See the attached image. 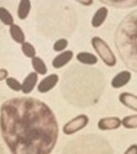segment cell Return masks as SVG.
<instances>
[{
	"instance_id": "6da1fadb",
	"label": "cell",
	"mask_w": 137,
	"mask_h": 154,
	"mask_svg": "<svg viewBox=\"0 0 137 154\" xmlns=\"http://www.w3.org/2000/svg\"><path fill=\"white\" fill-rule=\"evenodd\" d=\"M1 134L14 154H49L57 144L58 125L44 102L15 97L1 106Z\"/></svg>"
},
{
	"instance_id": "7a4b0ae2",
	"label": "cell",
	"mask_w": 137,
	"mask_h": 154,
	"mask_svg": "<svg viewBox=\"0 0 137 154\" xmlns=\"http://www.w3.org/2000/svg\"><path fill=\"white\" fill-rule=\"evenodd\" d=\"M114 44L124 65L137 72V10L120 22L115 31Z\"/></svg>"
},
{
	"instance_id": "3957f363",
	"label": "cell",
	"mask_w": 137,
	"mask_h": 154,
	"mask_svg": "<svg viewBox=\"0 0 137 154\" xmlns=\"http://www.w3.org/2000/svg\"><path fill=\"white\" fill-rule=\"evenodd\" d=\"M91 45L107 66L113 67L116 65L117 60L113 51L103 38L100 37H93L91 38Z\"/></svg>"
},
{
	"instance_id": "277c9868",
	"label": "cell",
	"mask_w": 137,
	"mask_h": 154,
	"mask_svg": "<svg viewBox=\"0 0 137 154\" xmlns=\"http://www.w3.org/2000/svg\"><path fill=\"white\" fill-rule=\"evenodd\" d=\"M89 124V118L86 115H80L74 118L63 127V132L66 135H72L82 130Z\"/></svg>"
},
{
	"instance_id": "5b68a950",
	"label": "cell",
	"mask_w": 137,
	"mask_h": 154,
	"mask_svg": "<svg viewBox=\"0 0 137 154\" xmlns=\"http://www.w3.org/2000/svg\"><path fill=\"white\" fill-rule=\"evenodd\" d=\"M58 82V76L55 73L50 74L41 80L40 85H37V91L41 94L48 93L57 85Z\"/></svg>"
},
{
	"instance_id": "8992f818",
	"label": "cell",
	"mask_w": 137,
	"mask_h": 154,
	"mask_svg": "<svg viewBox=\"0 0 137 154\" xmlns=\"http://www.w3.org/2000/svg\"><path fill=\"white\" fill-rule=\"evenodd\" d=\"M122 125V120L117 117L104 118L98 122V128L101 130H113L119 128Z\"/></svg>"
},
{
	"instance_id": "52a82bcc",
	"label": "cell",
	"mask_w": 137,
	"mask_h": 154,
	"mask_svg": "<svg viewBox=\"0 0 137 154\" xmlns=\"http://www.w3.org/2000/svg\"><path fill=\"white\" fill-rule=\"evenodd\" d=\"M72 58H73L72 51H65L54 58L52 61V66L55 69H61L64 67L66 64H68V63L71 61Z\"/></svg>"
},
{
	"instance_id": "ba28073f",
	"label": "cell",
	"mask_w": 137,
	"mask_h": 154,
	"mask_svg": "<svg viewBox=\"0 0 137 154\" xmlns=\"http://www.w3.org/2000/svg\"><path fill=\"white\" fill-rule=\"evenodd\" d=\"M131 78H132V74L129 71H123L113 77L111 85L113 88L118 89L123 86H125L130 82Z\"/></svg>"
},
{
	"instance_id": "9c48e42d",
	"label": "cell",
	"mask_w": 137,
	"mask_h": 154,
	"mask_svg": "<svg viewBox=\"0 0 137 154\" xmlns=\"http://www.w3.org/2000/svg\"><path fill=\"white\" fill-rule=\"evenodd\" d=\"M119 100L124 106L137 112V95L124 92L119 95Z\"/></svg>"
},
{
	"instance_id": "30bf717a",
	"label": "cell",
	"mask_w": 137,
	"mask_h": 154,
	"mask_svg": "<svg viewBox=\"0 0 137 154\" xmlns=\"http://www.w3.org/2000/svg\"><path fill=\"white\" fill-rule=\"evenodd\" d=\"M37 79H38L37 73L36 72H31L24 79V81L22 83V90L21 91L26 94H30L34 90V88L37 83Z\"/></svg>"
},
{
	"instance_id": "8fae6325",
	"label": "cell",
	"mask_w": 137,
	"mask_h": 154,
	"mask_svg": "<svg viewBox=\"0 0 137 154\" xmlns=\"http://www.w3.org/2000/svg\"><path fill=\"white\" fill-rule=\"evenodd\" d=\"M108 17V9L105 8V7H102L98 9L95 14L93 15L92 17V19H91V26L93 28H99L101 27L105 19L107 18Z\"/></svg>"
},
{
	"instance_id": "7c38bea8",
	"label": "cell",
	"mask_w": 137,
	"mask_h": 154,
	"mask_svg": "<svg viewBox=\"0 0 137 154\" xmlns=\"http://www.w3.org/2000/svg\"><path fill=\"white\" fill-rule=\"evenodd\" d=\"M9 33L13 41L16 43H21L23 44L25 42V34L22 30V29L16 24H13L9 28Z\"/></svg>"
},
{
	"instance_id": "4fadbf2b",
	"label": "cell",
	"mask_w": 137,
	"mask_h": 154,
	"mask_svg": "<svg viewBox=\"0 0 137 154\" xmlns=\"http://www.w3.org/2000/svg\"><path fill=\"white\" fill-rule=\"evenodd\" d=\"M100 2L115 8H132L137 6V0H102Z\"/></svg>"
},
{
	"instance_id": "5bb4252c",
	"label": "cell",
	"mask_w": 137,
	"mask_h": 154,
	"mask_svg": "<svg viewBox=\"0 0 137 154\" xmlns=\"http://www.w3.org/2000/svg\"><path fill=\"white\" fill-rule=\"evenodd\" d=\"M79 63L87 65H94L98 63V58L91 52H79L76 55Z\"/></svg>"
},
{
	"instance_id": "9a60e30c",
	"label": "cell",
	"mask_w": 137,
	"mask_h": 154,
	"mask_svg": "<svg viewBox=\"0 0 137 154\" xmlns=\"http://www.w3.org/2000/svg\"><path fill=\"white\" fill-rule=\"evenodd\" d=\"M31 9V2L29 0H21L17 8V17L24 20L26 19Z\"/></svg>"
},
{
	"instance_id": "2e32d148",
	"label": "cell",
	"mask_w": 137,
	"mask_h": 154,
	"mask_svg": "<svg viewBox=\"0 0 137 154\" xmlns=\"http://www.w3.org/2000/svg\"><path fill=\"white\" fill-rule=\"evenodd\" d=\"M31 63H32V67L33 69L35 70V72L37 73V74H40V75H45L47 72H48V69H47V66L44 63V61L41 59L40 57H34L32 58V61H31Z\"/></svg>"
},
{
	"instance_id": "e0dca14e",
	"label": "cell",
	"mask_w": 137,
	"mask_h": 154,
	"mask_svg": "<svg viewBox=\"0 0 137 154\" xmlns=\"http://www.w3.org/2000/svg\"><path fill=\"white\" fill-rule=\"evenodd\" d=\"M0 19L4 25L6 26H12L14 24V17L11 13L5 8H0Z\"/></svg>"
},
{
	"instance_id": "ac0fdd59",
	"label": "cell",
	"mask_w": 137,
	"mask_h": 154,
	"mask_svg": "<svg viewBox=\"0 0 137 154\" xmlns=\"http://www.w3.org/2000/svg\"><path fill=\"white\" fill-rule=\"evenodd\" d=\"M122 124L125 128H137V115L127 116L122 120Z\"/></svg>"
},
{
	"instance_id": "d6986e66",
	"label": "cell",
	"mask_w": 137,
	"mask_h": 154,
	"mask_svg": "<svg viewBox=\"0 0 137 154\" xmlns=\"http://www.w3.org/2000/svg\"><path fill=\"white\" fill-rule=\"evenodd\" d=\"M21 50H22V52L24 53V55L28 58H34L36 57V50L34 48V46L29 43V42H24L22 44V47H21Z\"/></svg>"
},
{
	"instance_id": "ffe728a7",
	"label": "cell",
	"mask_w": 137,
	"mask_h": 154,
	"mask_svg": "<svg viewBox=\"0 0 137 154\" xmlns=\"http://www.w3.org/2000/svg\"><path fill=\"white\" fill-rule=\"evenodd\" d=\"M6 83L7 86L13 91L19 92L20 90H22V84H20L16 79L13 78V77H7L6 79Z\"/></svg>"
},
{
	"instance_id": "44dd1931",
	"label": "cell",
	"mask_w": 137,
	"mask_h": 154,
	"mask_svg": "<svg viewBox=\"0 0 137 154\" xmlns=\"http://www.w3.org/2000/svg\"><path fill=\"white\" fill-rule=\"evenodd\" d=\"M68 46V41L66 38H60V40H58L54 45H53V50L55 51H64Z\"/></svg>"
},
{
	"instance_id": "7402d4cb",
	"label": "cell",
	"mask_w": 137,
	"mask_h": 154,
	"mask_svg": "<svg viewBox=\"0 0 137 154\" xmlns=\"http://www.w3.org/2000/svg\"><path fill=\"white\" fill-rule=\"evenodd\" d=\"M124 153L125 154H137V145L134 144V145L130 146Z\"/></svg>"
},
{
	"instance_id": "603a6c76",
	"label": "cell",
	"mask_w": 137,
	"mask_h": 154,
	"mask_svg": "<svg viewBox=\"0 0 137 154\" xmlns=\"http://www.w3.org/2000/svg\"><path fill=\"white\" fill-rule=\"evenodd\" d=\"M7 76H8V72L6 69L2 68L1 70H0V80L3 81V80L7 79Z\"/></svg>"
},
{
	"instance_id": "cb8c5ba5",
	"label": "cell",
	"mask_w": 137,
	"mask_h": 154,
	"mask_svg": "<svg viewBox=\"0 0 137 154\" xmlns=\"http://www.w3.org/2000/svg\"><path fill=\"white\" fill-rule=\"evenodd\" d=\"M77 2L80 3V4H82L83 6H91L93 3L92 0H89V1H82V0H77Z\"/></svg>"
}]
</instances>
